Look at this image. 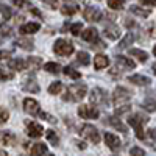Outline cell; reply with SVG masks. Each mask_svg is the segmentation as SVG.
Segmentation results:
<instances>
[{"mask_svg":"<svg viewBox=\"0 0 156 156\" xmlns=\"http://www.w3.org/2000/svg\"><path fill=\"white\" fill-rule=\"evenodd\" d=\"M129 97H131V90H128L125 87H117L112 94V103L115 106L117 114H123L129 111Z\"/></svg>","mask_w":156,"mask_h":156,"instance_id":"cell-1","label":"cell"},{"mask_svg":"<svg viewBox=\"0 0 156 156\" xmlns=\"http://www.w3.org/2000/svg\"><path fill=\"white\" fill-rule=\"evenodd\" d=\"M86 84H70L64 94V100L66 101H80L86 95Z\"/></svg>","mask_w":156,"mask_h":156,"instance_id":"cell-2","label":"cell"},{"mask_svg":"<svg viewBox=\"0 0 156 156\" xmlns=\"http://www.w3.org/2000/svg\"><path fill=\"white\" fill-rule=\"evenodd\" d=\"M145 122H147V119H145L144 115H140V114H134V115H129L128 117V123L134 128L136 136L140 140L145 139V134H144V123Z\"/></svg>","mask_w":156,"mask_h":156,"instance_id":"cell-3","label":"cell"},{"mask_svg":"<svg viewBox=\"0 0 156 156\" xmlns=\"http://www.w3.org/2000/svg\"><path fill=\"white\" fill-rule=\"evenodd\" d=\"M73 50H75L73 44L66 41V39H58L53 44V51L59 56H69V55L73 53Z\"/></svg>","mask_w":156,"mask_h":156,"instance_id":"cell-4","label":"cell"},{"mask_svg":"<svg viewBox=\"0 0 156 156\" xmlns=\"http://www.w3.org/2000/svg\"><path fill=\"white\" fill-rule=\"evenodd\" d=\"M80 134H81V137H84V139L90 140L92 144H98V142H100L98 129H97L94 125H89V123L83 125V126L80 128Z\"/></svg>","mask_w":156,"mask_h":156,"instance_id":"cell-5","label":"cell"},{"mask_svg":"<svg viewBox=\"0 0 156 156\" xmlns=\"http://www.w3.org/2000/svg\"><path fill=\"white\" fill-rule=\"evenodd\" d=\"M83 16L87 22H98L101 17H103V12L100 8H95V6H87L84 8L83 11Z\"/></svg>","mask_w":156,"mask_h":156,"instance_id":"cell-6","label":"cell"},{"mask_svg":"<svg viewBox=\"0 0 156 156\" xmlns=\"http://www.w3.org/2000/svg\"><path fill=\"white\" fill-rule=\"evenodd\" d=\"M90 103L92 105H105L106 103V94L105 90H103L101 87H94L92 90H90Z\"/></svg>","mask_w":156,"mask_h":156,"instance_id":"cell-7","label":"cell"},{"mask_svg":"<svg viewBox=\"0 0 156 156\" xmlns=\"http://www.w3.org/2000/svg\"><path fill=\"white\" fill-rule=\"evenodd\" d=\"M78 115L81 117V119H97L100 115L98 109L94 108V106H87V105H81L78 108Z\"/></svg>","mask_w":156,"mask_h":156,"instance_id":"cell-8","label":"cell"},{"mask_svg":"<svg viewBox=\"0 0 156 156\" xmlns=\"http://www.w3.org/2000/svg\"><path fill=\"white\" fill-rule=\"evenodd\" d=\"M25 122H27V133H28L30 137L37 139V137H41V136L44 134L42 125H39V123H36V122H31V120H25Z\"/></svg>","mask_w":156,"mask_h":156,"instance_id":"cell-9","label":"cell"},{"mask_svg":"<svg viewBox=\"0 0 156 156\" xmlns=\"http://www.w3.org/2000/svg\"><path fill=\"white\" fill-rule=\"evenodd\" d=\"M23 109H25V112L30 114V115H39V112H41L39 103L34 98H25L23 100Z\"/></svg>","mask_w":156,"mask_h":156,"instance_id":"cell-10","label":"cell"},{"mask_svg":"<svg viewBox=\"0 0 156 156\" xmlns=\"http://www.w3.org/2000/svg\"><path fill=\"white\" fill-rule=\"evenodd\" d=\"M103 137H105V144H106L111 150L117 151V150L120 148V139L117 137L115 134H112V133H105V134H103Z\"/></svg>","mask_w":156,"mask_h":156,"instance_id":"cell-11","label":"cell"},{"mask_svg":"<svg viewBox=\"0 0 156 156\" xmlns=\"http://www.w3.org/2000/svg\"><path fill=\"white\" fill-rule=\"evenodd\" d=\"M39 28H41V23L39 22H27L19 28V31H20V34H33V33L39 31Z\"/></svg>","mask_w":156,"mask_h":156,"instance_id":"cell-12","label":"cell"},{"mask_svg":"<svg viewBox=\"0 0 156 156\" xmlns=\"http://www.w3.org/2000/svg\"><path fill=\"white\" fill-rule=\"evenodd\" d=\"M128 81H129V83H133V84H136V86H148V84H151V78L137 73V75L128 76Z\"/></svg>","mask_w":156,"mask_h":156,"instance_id":"cell-13","label":"cell"},{"mask_svg":"<svg viewBox=\"0 0 156 156\" xmlns=\"http://www.w3.org/2000/svg\"><path fill=\"white\" fill-rule=\"evenodd\" d=\"M106 123H109L111 126H114V128L117 129V131H122L123 134H126V133H128V128L123 125V122H120L119 117H115V115L108 117V119H106Z\"/></svg>","mask_w":156,"mask_h":156,"instance_id":"cell-14","label":"cell"},{"mask_svg":"<svg viewBox=\"0 0 156 156\" xmlns=\"http://www.w3.org/2000/svg\"><path fill=\"white\" fill-rule=\"evenodd\" d=\"M103 33H105V36H106L108 39H111V41H115V39L120 37V28L117 27V25H114V23L108 25Z\"/></svg>","mask_w":156,"mask_h":156,"instance_id":"cell-15","label":"cell"},{"mask_svg":"<svg viewBox=\"0 0 156 156\" xmlns=\"http://www.w3.org/2000/svg\"><path fill=\"white\" fill-rule=\"evenodd\" d=\"M81 34V37L84 39L86 42H94V41H97L98 39V31H97V28H94V27H89V28H86L83 33H80Z\"/></svg>","mask_w":156,"mask_h":156,"instance_id":"cell-16","label":"cell"},{"mask_svg":"<svg viewBox=\"0 0 156 156\" xmlns=\"http://www.w3.org/2000/svg\"><path fill=\"white\" fill-rule=\"evenodd\" d=\"M108 66H109V58H108L106 55L98 53V55L94 58V67H95L97 70H101V69H105V67H108Z\"/></svg>","mask_w":156,"mask_h":156,"instance_id":"cell-17","label":"cell"},{"mask_svg":"<svg viewBox=\"0 0 156 156\" xmlns=\"http://www.w3.org/2000/svg\"><path fill=\"white\" fill-rule=\"evenodd\" d=\"M115 61H117V64H119L120 67H123V69H134L136 67V62L133 61V59H129V58H126V56H115Z\"/></svg>","mask_w":156,"mask_h":156,"instance_id":"cell-18","label":"cell"},{"mask_svg":"<svg viewBox=\"0 0 156 156\" xmlns=\"http://www.w3.org/2000/svg\"><path fill=\"white\" fill-rule=\"evenodd\" d=\"M8 66L11 70H23V69H27V59H20V58L11 59L8 62Z\"/></svg>","mask_w":156,"mask_h":156,"instance_id":"cell-19","label":"cell"},{"mask_svg":"<svg viewBox=\"0 0 156 156\" xmlns=\"http://www.w3.org/2000/svg\"><path fill=\"white\" fill-rule=\"evenodd\" d=\"M22 89L27 90V92H31V94H37L39 92V84L33 80V78H28V80L22 84Z\"/></svg>","mask_w":156,"mask_h":156,"instance_id":"cell-20","label":"cell"},{"mask_svg":"<svg viewBox=\"0 0 156 156\" xmlns=\"http://www.w3.org/2000/svg\"><path fill=\"white\" fill-rule=\"evenodd\" d=\"M47 153V145L45 144H34V145H31V148H30V154L31 156H44Z\"/></svg>","mask_w":156,"mask_h":156,"instance_id":"cell-21","label":"cell"},{"mask_svg":"<svg viewBox=\"0 0 156 156\" xmlns=\"http://www.w3.org/2000/svg\"><path fill=\"white\" fill-rule=\"evenodd\" d=\"M129 55L134 56V58H137L140 62H145V61L148 59V53H147V51L139 50V48H129Z\"/></svg>","mask_w":156,"mask_h":156,"instance_id":"cell-22","label":"cell"},{"mask_svg":"<svg viewBox=\"0 0 156 156\" xmlns=\"http://www.w3.org/2000/svg\"><path fill=\"white\" fill-rule=\"evenodd\" d=\"M134 41H136V36H134L133 33H126V34L123 36V39L120 41V44H119V48H126V47L131 45Z\"/></svg>","mask_w":156,"mask_h":156,"instance_id":"cell-23","label":"cell"},{"mask_svg":"<svg viewBox=\"0 0 156 156\" xmlns=\"http://www.w3.org/2000/svg\"><path fill=\"white\" fill-rule=\"evenodd\" d=\"M42 66V62H41V58H27V69H30V70H37L39 67Z\"/></svg>","mask_w":156,"mask_h":156,"instance_id":"cell-24","label":"cell"},{"mask_svg":"<svg viewBox=\"0 0 156 156\" xmlns=\"http://www.w3.org/2000/svg\"><path fill=\"white\" fill-rule=\"evenodd\" d=\"M16 45H19L20 48L27 50V51L33 50V47H34V44H33V41H31V39H25V37L19 39V41H16Z\"/></svg>","mask_w":156,"mask_h":156,"instance_id":"cell-25","label":"cell"},{"mask_svg":"<svg viewBox=\"0 0 156 156\" xmlns=\"http://www.w3.org/2000/svg\"><path fill=\"white\" fill-rule=\"evenodd\" d=\"M76 62L81 64V66H89L90 56H89L87 51H78V55H76Z\"/></svg>","mask_w":156,"mask_h":156,"instance_id":"cell-26","label":"cell"},{"mask_svg":"<svg viewBox=\"0 0 156 156\" xmlns=\"http://www.w3.org/2000/svg\"><path fill=\"white\" fill-rule=\"evenodd\" d=\"M76 11H78V5H75V3H72V5H64L62 8H61V12L64 16H73V14H76Z\"/></svg>","mask_w":156,"mask_h":156,"instance_id":"cell-27","label":"cell"},{"mask_svg":"<svg viewBox=\"0 0 156 156\" xmlns=\"http://www.w3.org/2000/svg\"><path fill=\"white\" fill-rule=\"evenodd\" d=\"M64 75L72 78V80H80L81 78V73L80 72H76L72 66H67V67H64Z\"/></svg>","mask_w":156,"mask_h":156,"instance_id":"cell-28","label":"cell"},{"mask_svg":"<svg viewBox=\"0 0 156 156\" xmlns=\"http://www.w3.org/2000/svg\"><path fill=\"white\" fill-rule=\"evenodd\" d=\"M129 11H131L133 14H136V16H140V17H148L150 16V11L148 9H144V8H140L137 5H133L131 8H129Z\"/></svg>","mask_w":156,"mask_h":156,"instance_id":"cell-29","label":"cell"},{"mask_svg":"<svg viewBox=\"0 0 156 156\" xmlns=\"http://www.w3.org/2000/svg\"><path fill=\"white\" fill-rule=\"evenodd\" d=\"M61 90H62V83L61 81H53L48 86V94H51V95H58Z\"/></svg>","mask_w":156,"mask_h":156,"instance_id":"cell-30","label":"cell"},{"mask_svg":"<svg viewBox=\"0 0 156 156\" xmlns=\"http://www.w3.org/2000/svg\"><path fill=\"white\" fill-rule=\"evenodd\" d=\"M44 69L47 72H50V73H53V75L61 72V66L58 62H47V64H44Z\"/></svg>","mask_w":156,"mask_h":156,"instance_id":"cell-31","label":"cell"},{"mask_svg":"<svg viewBox=\"0 0 156 156\" xmlns=\"http://www.w3.org/2000/svg\"><path fill=\"white\" fill-rule=\"evenodd\" d=\"M45 136H47V140L50 142L51 145H58L59 144V137L56 136V133L53 131V129H47V133H45Z\"/></svg>","mask_w":156,"mask_h":156,"instance_id":"cell-32","label":"cell"},{"mask_svg":"<svg viewBox=\"0 0 156 156\" xmlns=\"http://www.w3.org/2000/svg\"><path fill=\"white\" fill-rule=\"evenodd\" d=\"M12 78H14V73L8 72L5 66H0V81H8L12 80Z\"/></svg>","mask_w":156,"mask_h":156,"instance_id":"cell-33","label":"cell"},{"mask_svg":"<svg viewBox=\"0 0 156 156\" xmlns=\"http://www.w3.org/2000/svg\"><path fill=\"white\" fill-rule=\"evenodd\" d=\"M0 34L2 36H11L12 34V27L6 22H2L0 23Z\"/></svg>","mask_w":156,"mask_h":156,"instance_id":"cell-34","label":"cell"},{"mask_svg":"<svg viewBox=\"0 0 156 156\" xmlns=\"http://www.w3.org/2000/svg\"><path fill=\"white\" fill-rule=\"evenodd\" d=\"M106 3L111 9H122L125 5V0H106Z\"/></svg>","mask_w":156,"mask_h":156,"instance_id":"cell-35","label":"cell"},{"mask_svg":"<svg viewBox=\"0 0 156 156\" xmlns=\"http://www.w3.org/2000/svg\"><path fill=\"white\" fill-rule=\"evenodd\" d=\"M142 106H144L147 111H150V112L151 111H156V101L153 98H147L144 103H142Z\"/></svg>","mask_w":156,"mask_h":156,"instance_id":"cell-36","label":"cell"},{"mask_svg":"<svg viewBox=\"0 0 156 156\" xmlns=\"http://www.w3.org/2000/svg\"><path fill=\"white\" fill-rule=\"evenodd\" d=\"M0 14L3 16V19H5V20H8V19L12 16V12H11L9 6H6V5H0Z\"/></svg>","mask_w":156,"mask_h":156,"instance_id":"cell-37","label":"cell"},{"mask_svg":"<svg viewBox=\"0 0 156 156\" xmlns=\"http://www.w3.org/2000/svg\"><path fill=\"white\" fill-rule=\"evenodd\" d=\"M83 30V23L81 22H75V23H72V27H70V33L73 34V36H76V34H80V31Z\"/></svg>","mask_w":156,"mask_h":156,"instance_id":"cell-38","label":"cell"},{"mask_svg":"<svg viewBox=\"0 0 156 156\" xmlns=\"http://www.w3.org/2000/svg\"><path fill=\"white\" fill-rule=\"evenodd\" d=\"M8 119H9V111L0 106V123H6Z\"/></svg>","mask_w":156,"mask_h":156,"instance_id":"cell-39","label":"cell"},{"mask_svg":"<svg viewBox=\"0 0 156 156\" xmlns=\"http://www.w3.org/2000/svg\"><path fill=\"white\" fill-rule=\"evenodd\" d=\"M39 117H41V119H44V120H48L50 123H56V119L53 115H50L48 112H44V111H41L39 112Z\"/></svg>","mask_w":156,"mask_h":156,"instance_id":"cell-40","label":"cell"},{"mask_svg":"<svg viewBox=\"0 0 156 156\" xmlns=\"http://www.w3.org/2000/svg\"><path fill=\"white\" fill-rule=\"evenodd\" d=\"M129 154L131 156H145V151L140 147H133L131 150H129Z\"/></svg>","mask_w":156,"mask_h":156,"instance_id":"cell-41","label":"cell"},{"mask_svg":"<svg viewBox=\"0 0 156 156\" xmlns=\"http://www.w3.org/2000/svg\"><path fill=\"white\" fill-rule=\"evenodd\" d=\"M42 3H45L47 6H50V8H53V9H56L58 6H59V2L58 0H41Z\"/></svg>","mask_w":156,"mask_h":156,"instance_id":"cell-42","label":"cell"},{"mask_svg":"<svg viewBox=\"0 0 156 156\" xmlns=\"http://www.w3.org/2000/svg\"><path fill=\"white\" fill-rule=\"evenodd\" d=\"M12 3H14L16 6H19V8H22V6H27V5H28L27 0H12Z\"/></svg>","mask_w":156,"mask_h":156,"instance_id":"cell-43","label":"cell"},{"mask_svg":"<svg viewBox=\"0 0 156 156\" xmlns=\"http://www.w3.org/2000/svg\"><path fill=\"white\" fill-rule=\"evenodd\" d=\"M9 56H11L9 51H6V50H0V59H8Z\"/></svg>","mask_w":156,"mask_h":156,"instance_id":"cell-44","label":"cell"},{"mask_svg":"<svg viewBox=\"0 0 156 156\" xmlns=\"http://www.w3.org/2000/svg\"><path fill=\"white\" fill-rule=\"evenodd\" d=\"M140 3H142V5H148V6H153V5H156V0H140Z\"/></svg>","mask_w":156,"mask_h":156,"instance_id":"cell-45","label":"cell"},{"mask_svg":"<svg viewBox=\"0 0 156 156\" xmlns=\"http://www.w3.org/2000/svg\"><path fill=\"white\" fill-rule=\"evenodd\" d=\"M31 14H34V16H37V17H42L41 11H39L37 8H31Z\"/></svg>","mask_w":156,"mask_h":156,"instance_id":"cell-46","label":"cell"},{"mask_svg":"<svg viewBox=\"0 0 156 156\" xmlns=\"http://www.w3.org/2000/svg\"><path fill=\"white\" fill-rule=\"evenodd\" d=\"M148 134H150V137H151V139H156V128L150 129V131H148Z\"/></svg>","mask_w":156,"mask_h":156,"instance_id":"cell-47","label":"cell"},{"mask_svg":"<svg viewBox=\"0 0 156 156\" xmlns=\"http://www.w3.org/2000/svg\"><path fill=\"white\" fill-rule=\"evenodd\" d=\"M78 147L83 150V148H86V144H83V142H78Z\"/></svg>","mask_w":156,"mask_h":156,"instance_id":"cell-48","label":"cell"},{"mask_svg":"<svg viewBox=\"0 0 156 156\" xmlns=\"http://www.w3.org/2000/svg\"><path fill=\"white\" fill-rule=\"evenodd\" d=\"M0 156H6V151H3V150H0Z\"/></svg>","mask_w":156,"mask_h":156,"instance_id":"cell-49","label":"cell"},{"mask_svg":"<svg viewBox=\"0 0 156 156\" xmlns=\"http://www.w3.org/2000/svg\"><path fill=\"white\" fill-rule=\"evenodd\" d=\"M153 55H154V56H156V45H154V47H153Z\"/></svg>","mask_w":156,"mask_h":156,"instance_id":"cell-50","label":"cell"},{"mask_svg":"<svg viewBox=\"0 0 156 156\" xmlns=\"http://www.w3.org/2000/svg\"><path fill=\"white\" fill-rule=\"evenodd\" d=\"M153 70H154V73H156V64H153Z\"/></svg>","mask_w":156,"mask_h":156,"instance_id":"cell-51","label":"cell"},{"mask_svg":"<svg viewBox=\"0 0 156 156\" xmlns=\"http://www.w3.org/2000/svg\"><path fill=\"white\" fill-rule=\"evenodd\" d=\"M44 156H53V154H50V153H45V154H44Z\"/></svg>","mask_w":156,"mask_h":156,"instance_id":"cell-52","label":"cell"},{"mask_svg":"<svg viewBox=\"0 0 156 156\" xmlns=\"http://www.w3.org/2000/svg\"><path fill=\"white\" fill-rule=\"evenodd\" d=\"M0 44H2V37H0Z\"/></svg>","mask_w":156,"mask_h":156,"instance_id":"cell-53","label":"cell"}]
</instances>
